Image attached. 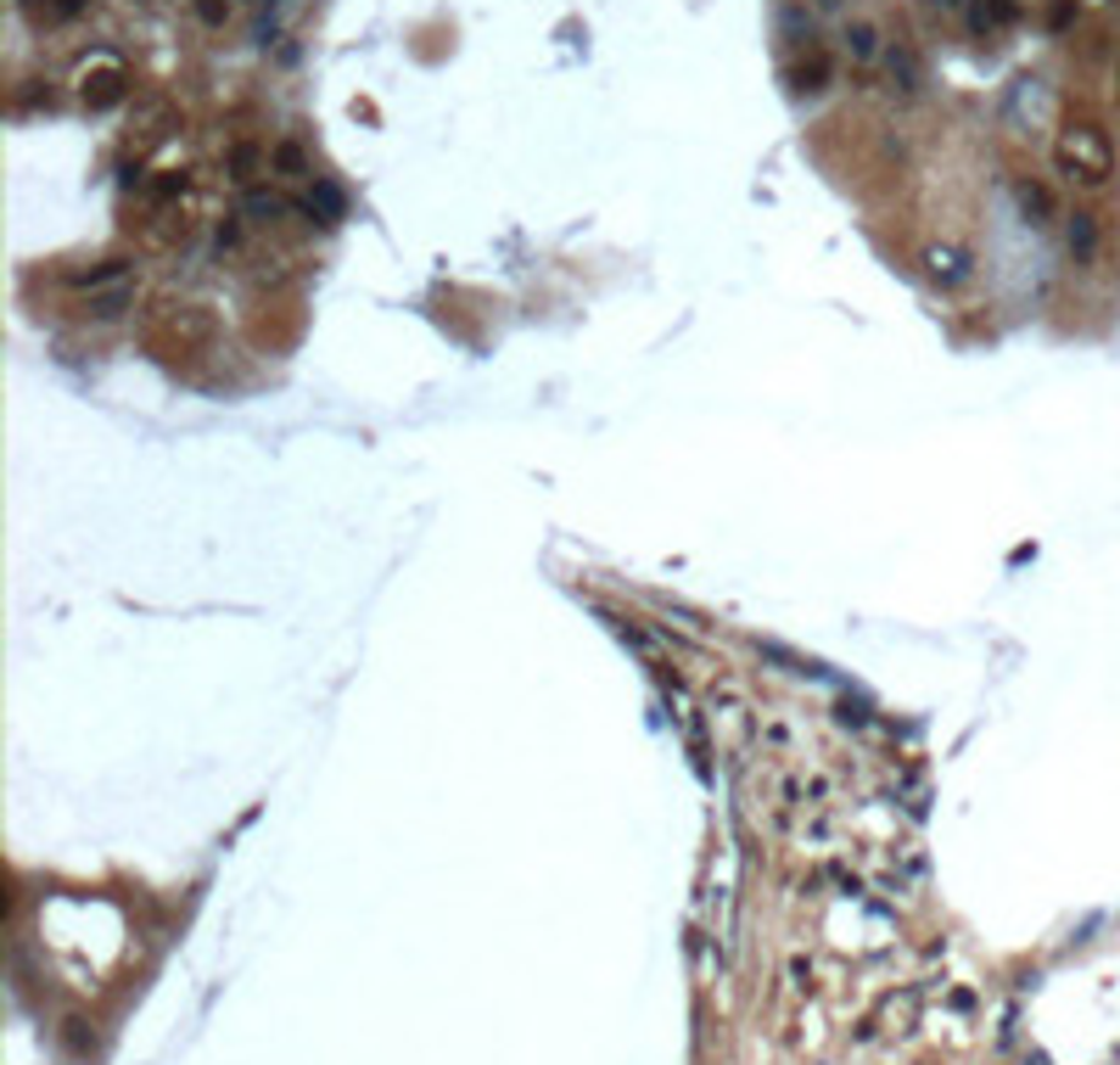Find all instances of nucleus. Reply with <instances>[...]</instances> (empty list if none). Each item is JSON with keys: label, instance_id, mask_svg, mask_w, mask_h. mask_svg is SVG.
<instances>
[{"label": "nucleus", "instance_id": "obj_1", "mask_svg": "<svg viewBox=\"0 0 1120 1065\" xmlns=\"http://www.w3.org/2000/svg\"><path fill=\"white\" fill-rule=\"evenodd\" d=\"M1053 168H1059L1070 185H1082V191L1109 185V174H1115V141H1109V129L1092 124V118L1059 124V135H1053Z\"/></svg>", "mask_w": 1120, "mask_h": 1065}, {"label": "nucleus", "instance_id": "obj_11", "mask_svg": "<svg viewBox=\"0 0 1120 1065\" xmlns=\"http://www.w3.org/2000/svg\"><path fill=\"white\" fill-rule=\"evenodd\" d=\"M841 46L851 62H874V57H886L880 46V23H869V17H851V23L841 29Z\"/></svg>", "mask_w": 1120, "mask_h": 1065}, {"label": "nucleus", "instance_id": "obj_12", "mask_svg": "<svg viewBox=\"0 0 1120 1065\" xmlns=\"http://www.w3.org/2000/svg\"><path fill=\"white\" fill-rule=\"evenodd\" d=\"M1065 247L1075 264H1092V253H1098V220L1092 213H1065Z\"/></svg>", "mask_w": 1120, "mask_h": 1065}, {"label": "nucleus", "instance_id": "obj_14", "mask_svg": "<svg viewBox=\"0 0 1120 1065\" xmlns=\"http://www.w3.org/2000/svg\"><path fill=\"white\" fill-rule=\"evenodd\" d=\"M270 168L287 174V180H309V151H303L297 141H275L270 146Z\"/></svg>", "mask_w": 1120, "mask_h": 1065}, {"label": "nucleus", "instance_id": "obj_19", "mask_svg": "<svg viewBox=\"0 0 1120 1065\" xmlns=\"http://www.w3.org/2000/svg\"><path fill=\"white\" fill-rule=\"evenodd\" d=\"M196 17H202L208 29H225V17H230V6L225 0H196Z\"/></svg>", "mask_w": 1120, "mask_h": 1065}, {"label": "nucleus", "instance_id": "obj_3", "mask_svg": "<svg viewBox=\"0 0 1120 1065\" xmlns=\"http://www.w3.org/2000/svg\"><path fill=\"white\" fill-rule=\"evenodd\" d=\"M74 91H79V101L91 107V113H107V107H118L124 91H129L124 57H113V51H91V57L79 62V74H74Z\"/></svg>", "mask_w": 1120, "mask_h": 1065}, {"label": "nucleus", "instance_id": "obj_2", "mask_svg": "<svg viewBox=\"0 0 1120 1065\" xmlns=\"http://www.w3.org/2000/svg\"><path fill=\"white\" fill-rule=\"evenodd\" d=\"M707 719H712V729H717V741H723V752H729V757H745V746L757 741V712H751V701H745V690L734 679L712 684Z\"/></svg>", "mask_w": 1120, "mask_h": 1065}, {"label": "nucleus", "instance_id": "obj_5", "mask_svg": "<svg viewBox=\"0 0 1120 1065\" xmlns=\"http://www.w3.org/2000/svg\"><path fill=\"white\" fill-rule=\"evenodd\" d=\"M74 287L84 292V303L113 297V292H135V264H129V258H101L91 270H74Z\"/></svg>", "mask_w": 1120, "mask_h": 1065}, {"label": "nucleus", "instance_id": "obj_20", "mask_svg": "<svg viewBox=\"0 0 1120 1065\" xmlns=\"http://www.w3.org/2000/svg\"><path fill=\"white\" fill-rule=\"evenodd\" d=\"M1070 17H1075V0H1053L1048 23H1053V29H1070Z\"/></svg>", "mask_w": 1120, "mask_h": 1065}, {"label": "nucleus", "instance_id": "obj_21", "mask_svg": "<svg viewBox=\"0 0 1120 1065\" xmlns=\"http://www.w3.org/2000/svg\"><path fill=\"white\" fill-rule=\"evenodd\" d=\"M17 107H51V91H17Z\"/></svg>", "mask_w": 1120, "mask_h": 1065}, {"label": "nucleus", "instance_id": "obj_13", "mask_svg": "<svg viewBox=\"0 0 1120 1065\" xmlns=\"http://www.w3.org/2000/svg\"><path fill=\"white\" fill-rule=\"evenodd\" d=\"M241 213H247L253 225H275L280 213H287V197H280V191L253 185V191H241Z\"/></svg>", "mask_w": 1120, "mask_h": 1065}, {"label": "nucleus", "instance_id": "obj_24", "mask_svg": "<svg viewBox=\"0 0 1120 1065\" xmlns=\"http://www.w3.org/2000/svg\"><path fill=\"white\" fill-rule=\"evenodd\" d=\"M818 6H841V0H818Z\"/></svg>", "mask_w": 1120, "mask_h": 1065}, {"label": "nucleus", "instance_id": "obj_22", "mask_svg": "<svg viewBox=\"0 0 1120 1065\" xmlns=\"http://www.w3.org/2000/svg\"><path fill=\"white\" fill-rule=\"evenodd\" d=\"M930 6H941V12H958V6H970V0H930Z\"/></svg>", "mask_w": 1120, "mask_h": 1065}, {"label": "nucleus", "instance_id": "obj_4", "mask_svg": "<svg viewBox=\"0 0 1120 1065\" xmlns=\"http://www.w3.org/2000/svg\"><path fill=\"white\" fill-rule=\"evenodd\" d=\"M1003 124L1015 135H1030V129H1048L1053 124V96L1042 79H1015V91L1003 101Z\"/></svg>", "mask_w": 1120, "mask_h": 1065}, {"label": "nucleus", "instance_id": "obj_7", "mask_svg": "<svg viewBox=\"0 0 1120 1065\" xmlns=\"http://www.w3.org/2000/svg\"><path fill=\"white\" fill-rule=\"evenodd\" d=\"M925 275L936 280V287H963V280L975 275V264H970V253L963 247H925Z\"/></svg>", "mask_w": 1120, "mask_h": 1065}, {"label": "nucleus", "instance_id": "obj_16", "mask_svg": "<svg viewBox=\"0 0 1120 1065\" xmlns=\"http://www.w3.org/2000/svg\"><path fill=\"white\" fill-rule=\"evenodd\" d=\"M779 29H784L790 46H807V51H812V17H807V12L784 6V12H779Z\"/></svg>", "mask_w": 1120, "mask_h": 1065}, {"label": "nucleus", "instance_id": "obj_10", "mask_svg": "<svg viewBox=\"0 0 1120 1065\" xmlns=\"http://www.w3.org/2000/svg\"><path fill=\"white\" fill-rule=\"evenodd\" d=\"M784 79H790V91H796V96H818L824 84H829V57H824L818 46H812L801 62H790Z\"/></svg>", "mask_w": 1120, "mask_h": 1065}, {"label": "nucleus", "instance_id": "obj_8", "mask_svg": "<svg viewBox=\"0 0 1120 1065\" xmlns=\"http://www.w3.org/2000/svg\"><path fill=\"white\" fill-rule=\"evenodd\" d=\"M886 74H891V91L896 96H919V91H925V68H919L913 46H903V39L886 51Z\"/></svg>", "mask_w": 1120, "mask_h": 1065}, {"label": "nucleus", "instance_id": "obj_15", "mask_svg": "<svg viewBox=\"0 0 1120 1065\" xmlns=\"http://www.w3.org/2000/svg\"><path fill=\"white\" fill-rule=\"evenodd\" d=\"M303 208L320 213V225H337V220H342V191H337V185H314Z\"/></svg>", "mask_w": 1120, "mask_h": 1065}, {"label": "nucleus", "instance_id": "obj_23", "mask_svg": "<svg viewBox=\"0 0 1120 1065\" xmlns=\"http://www.w3.org/2000/svg\"><path fill=\"white\" fill-rule=\"evenodd\" d=\"M1115 91H1120V57H1115Z\"/></svg>", "mask_w": 1120, "mask_h": 1065}, {"label": "nucleus", "instance_id": "obj_17", "mask_svg": "<svg viewBox=\"0 0 1120 1065\" xmlns=\"http://www.w3.org/2000/svg\"><path fill=\"white\" fill-rule=\"evenodd\" d=\"M129 303H135V292H113V297H91V303H84V314H91V320H118V314L129 309Z\"/></svg>", "mask_w": 1120, "mask_h": 1065}, {"label": "nucleus", "instance_id": "obj_6", "mask_svg": "<svg viewBox=\"0 0 1120 1065\" xmlns=\"http://www.w3.org/2000/svg\"><path fill=\"white\" fill-rule=\"evenodd\" d=\"M757 741H762L767 757H796L801 752V729H796V719H790L784 707H774V712H757Z\"/></svg>", "mask_w": 1120, "mask_h": 1065}, {"label": "nucleus", "instance_id": "obj_18", "mask_svg": "<svg viewBox=\"0 0 1120 1065\" xmlns=\"http://www.w3.org/2000/svg\"><path fill=\"white\" fill-rule=\"evenodd\" d=\"M230 168H236V180H253V168H258V146H236V151H230Z\"/></svg>", "mask_w": 1120, "mask_h": 1065}, {"label": "nucleus", "instance_id": "obj_9", "mask_svg": "<svg viewBox=\"0 0 1120 1065\" xmlns=\"http://www.w3.org/2000/svg\"><path fill=\"white\" fill-rule=\"evenodd\" d=\"M1015 203L1025 213V225H1053L1059 220V203H1053V191L1042 180H1015Z\"/></svg>", "mask_w": 1120, "mask_h": 1065}]
</instances>
